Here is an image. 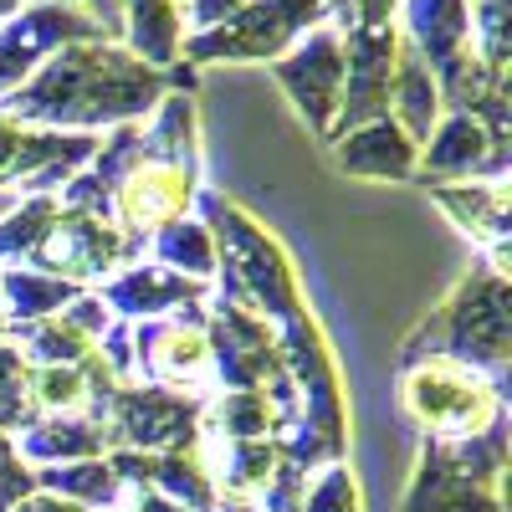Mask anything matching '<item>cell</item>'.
Wrapping results in <instances>:
<instances>
[{"instance_id":"ffe728a7","label":"cell","mask_w":512,"mask_h":512,"mask_svg":"<svg viewBox=\"0 0 512 512\" xmlns=\"http://www.w3.org/2000/svg\"><path fill=\"white\" fill-rule=\"evenodd\" d=\"M431 195L456 216V226L466 236H477L482 246H492L497 272H507V180H466V185H431Z\"/></svg>"},{"instance_id":"d6a6232c","label":"cell","mask_w":512,"mask_h":512,"mask_svg":"<svg viewBox=\"0 0 512 512\" xmlns=\"http://www.w3.org/2000/svg\"><path fill=\"white\" fill-rule=\"evenodd\" d=\"M77 16H88L93 26H103L108 41H123V0H62Z\"/></svg>"},{"instance_id":"f1b7e54d","label":"cell","mask_w":512,"mask_h":512,"mask_svg":"<svg viewBox=\"0 0 512 512\" xmlns=\"http://www.w3.org/2000/svg\"><path fill=\"white\" fill-rule=\"evenodd\" d=\"M11 338H16V354L26 359V364H82L93 354V344L82 338L62 313L57 318H36V323H21V328H11Z\"/></svg>"},{"instance_id":"52a82bcc","label":"cell","mask_w":512,"mask_h":512,"mask_svg":"<svg viewBox=\"0 0 512 512\" xmlns=\"http://www.w3.org/2000/svg\"><path fill=\"white\" fill-rule=\"evenodd\" d=\"M134 374H144V384H154V390H175L190 400L216 395L210 338H205V318L195 313V303L134 328Z\"/></svg>"},{"instance_id":"e575fe53","label":"cell","mask_w":512,"mask_h":512,"mask_svg":"<svg viewBox=\"0 0 512 512\" xmlns=\"http://www.w3.org/2000/svg\"><path fill=\"white\" fill-rule=\"evenodd\" d=\"M11 512H82L77 502H62V497H52V492H31V497H21Z\"/></svg>"},{"instance_id":"277c9868","label":"cell","mask_w":512,"mask_h":512,"mask_svg":"<svg viewBox=\"0 0 512 512\" xmlns=\"http://www.w3.org/2000/svg\"><path fill=\"white\" fill-rule=\"evenodd\" d=\"M507 420L466 441L425 436L400 512H502Z\"/></svg>"},{"instance_id":"3957f363","label":"cell","mask_w":512,"mask_h":512,"mask_svg":"<svg viewBox=\"0 0 512 512\" xmlns=\"http://www.w3.org/2000/svg\"><path fill=\"white\" fill-rule=\"evenodd\" d=\"M200 210L210 216V241H216V267H226L221 277V303L246 308L256 318H277L287 323L292 313H303V297H297V277L287 251L256 226L246 210L216 190L200 195Z\"/></svg>"},{"instance_id":"ac0fdd59","label":"cell","mask_w":512,"mask_h":512,"mask_svg":"<svg viewBox=\"0 0 512 512\" xmlns=\"http://www.w3.org/2000/svg\"><path fill=\"white\" fill-rule=\"evenodd\" d=\"M195 461L205 466L210 487H216V497H236V502H251L262 497L272 466H277V451L272 441H216V436H200L195 446Z\"/></svg>"},{"instance_id":"d6986e66","label":"cell","mask_w":512,"mask_h":512,"mask_svg":"<svg viewBox=\"0 0 512 512\" xmlns=\"http://www.w3.org/2000/svg\"><path fill=\"white\" fill-rule=\"evenodd\" d=\"M16 456L31 466H67V461H88L108 451L103 425H93L88 415H36L26 431L11 436Z\"/></svg>"},{"instance_id":"f546056e","label":"cell","mask_w":512,"mask_h":512,"mask_svg":"<svg viewBox=\"0 0 512 512\" xmlns=\"http://www.w3.org/2000/svg\"><path fill=\"white\" fill-rule=\"evenodd\" d=\"M303 512H364V497H359V482L349 472V461H333L308 482L303 492Z\"/></svg>"},{"instance_id":"e0dca14e","label":"cell","mask_w":512,"mask_h":512,"mask_svg":"<svg viewBox=\"0 0 512 512\" xmlns=\"http://www.w3.org/2000/svg\"><path fill=\"white\" fill-rule=\"evenodd\" d=\"M333 159L344 175H364V180H410L420 149L400 134L395 118H374L364 128H349V134L328 139Z\"/></svg>"},{"instance_id":"8fae6325","label":"cell","mask_w":512,"mask_h":512,"mask_svg":"<svg viewBox=\"0 0 512 512\" xmlns=\"http://www.w3.org/2000/svg\"><path fill=\"white\" fill-rule=\"evenodd\" d=\"M98 36H103V26L77 16L62 0H36V6L6 16L0 21V98H11L52 52L72 47V41H98Z\"/></svg>"},{"instance_id":"f35d334b","label":"cell","mask_w":512,"mask_h":512,"mask_svg":"<svg viewBox=\"0 0 512 512\" xmlns=\"http://www.w3.org/2000/svg\"><path fill=\"white\" fill-rule=\"evenodd\" d=\"M0 333H6V318H0Z\"/></svg>"},{"instance_id":"484cf974","label":"cell","mask_w":512,"mask_h":512,"mask_svg":"<svg viewBox=\"0 0 512 512\" xmlns=\"http://www.w3.org/2000/svg\"><path fill=\"white\" fill-rule=\"evenodd\" d=\"M497 88H507V77L492 72V67L477 57L472 41H466L461 52H451V57L436 67V93H441V103H446L451 113H472V118H477V108H482Z\"/></svg>"},{"instance_id":"9c48e42d","label":"cell","mask_w":512,"mask_h":512,"mask_svg":"<svg viewBox=\"0 0 512 512\" xmlns=\"http://www.w3.org/2000/svg\"><path fill=\"white\" fill-rule=\"evenodd\" d=\"M139 251H144V241L123 236L113 221L77 216V210H57L52 231L41 236V246L31 251L26 267L47 272V277H62V282H77V287H88V282H103L113 267H128Z\"/></svg>"},{"instance_id":"74e56055","label":"cell","mask_w":512,"mask_h":512,"mask_svg":"<svg viewBox=\"0 0 512 512\" xmlns=\"http://www.w3.org/2000/svg\"><path fill=\"white\" fill-rule=\"evenodd\" d=\"M11 205H16V195H11V190H0V216H6Z\"/></svg>"},{"instance_id":"ab89813d","label":"cell","mask_w":512,"mask_h":512,"mask_svg":"<svg viewBox=\"0 0 512 512\" xmlns=\"http://www.w3.org/2000/svg\"><path fill=\"white\" fill-rule=\"evenodd\" d=\"M108 512H118V507H108Z\"/></svg>"},{"instance_id":"44dd1931","label":"cell","mask_w":512,"mask_h":512,"mask_svg":"<svg viewBox=\"0 0 512 512\" xmlns=\"http://www.w3.org/2000/svg\"><path fill=\"white\" fill-rule=\"evenodd\" d=\"M390 103H395L400 134L420 149L425 139H431V128L441 123V93H436L431 62H425L405 36H400V52H395V88H390Z\"/></svg>"},{"instance_id":"7c38bea8","label":"cell","mask_w":512,"mask_h":512,"mask_svg":"<svg viewBox=\"0 0 512 512\" xmlns=\"http://www.w3.org/2000/svg\"><path fill=\"white\" fill-rule=\"evenodd\" d=\"M195 200V164H169V159H139L113 190L108 221L134 236L149 241L154 231H164L169 221H185V210Z\"/></svg>"},{"instance_id":"4316f807","label":"cell","mask_w":512,"mask_h":512,"mask_svg":"<svg viewBox=\"0 0 512 512\" xmlns=\"http://www.w3.org/2000/svg\"><path fill=\"white\" fill-rule=\"evenodd\" d=\"M144 134V159H169V164H195V103L185 93H164L149 123H139Z\"/></svg>"},{"instance_id":"ba28073f","label":"cell","mask_w":512,"mask_h":512,"mask_svg":"<svg viewBox=\"0 0 512 512\" xmlns=\"http://www.w3.org/2000/svg\"><path fill=\"white\" fill-rule=\"evenodd\" d=\"M108 451H190L200 441V400L175 395V390H154V384H123L108 405L103 420Z\"/></svg>"},{"instance_id":"83f0119b","label":"cell","mask_w":512,"mask_h":512,"mask_svg":"<svg viewBox=\"0 0 512 512\" xmlns=\"http://www.w3.org/2000/svg\"><path fill=\"white\" fill-rule=\"evenodd\" d=\"M144 246H154L159 267L180 272L190 282H210L221 267H216V241H210V231L200 221H169L164 231H154Z\"/></svg>"},{"instance_id":"8d00e7d4","label":"cell","mask_w":512,"mask_h":512,"mask_svg":"<svg viewBox=\"0 0 512 512\" xmlns=\"http://www.w3.org/2000/svg\"><path fill=\"white\" fill-rule=\"evenodd\" d=\"M21 6H26V0H0V21H6V16H16Z\"/></svg>"},{"instance_id":"4dcf8cb0","label":"cell","mask_w":512,"mask_h":512,"mask_svg":"<svg viewBox=\"0 0 512 512\" xmlns=\"http://www.w3.org/2000/svg\"><path fill=\"white\" fill-rule=\"evenodd\" d=\"M36 492V477H31V466L16 456L11 436H0V512H11L21 497Z\"/></svg>"},{"instance_id":"7402d4cb","label":"cell","mask_w":512,"mask_h":512,"mask_svg":"<svg viewBox=\"0 0 512 512\" xmlns=\"http://www.w3.org/2000/svg\"><path fill=\"white\" fill-rule=\"evenodd\" d=\"M410 47L431 62V72L472 41V0H405V31Z\"/></svg>"},{"instance_id":"8992f818","label":"cell","mask_w":512,"mask_h":512,"mask_svg":"<svg viewBox=\"0 0 512 512\" xmlns=\"http://www.w3.org/2000/svg\"><path fill=\"white\" fill-rule=\"evenodd\" d=\"M400 410L431 441H466L502 425V390L446 354L400 364Z\"/></svg>"},{"instance_id":"1f68e13d","label":"cell","mask_w":512,"mask_h":512,"mask_svg":"<svg viewBox=\"0 0 512 512\" xmlns=\"http://www.w3.org/2000/svg\"><path fill=\"white\" fill-rule=\"evenodd\" d=\"M246 6L251 0H180V16H190V36H195V31H210V26L231 21Z\"/></svg>"},{"instance_id":"5bb4252c","label":"cell","mask_w":512,"mask_h":512,"mask_svg":"<svg viewBox=\"0 0 512 512\" xmlns=\"http://www.w3.org/2000/svg\"><path fill=\"white\" fill-rule=\"evenodd\" d=\"M415 169L425 185H446V180H507V149L492 144L482 118L472 113H446L431 139L420 144Z\"/></svg>"},{"instance_id":"6da1fadb","label":"cell","mask_w":512,"mask_h":512,"mask_svg":"<svg viewBox=\"0 0 512 512\" xmlns=\"http://www.w3.org/2000/svg\"><path fill=\"white\" fill-rule=\"evenodd\" d=\"M169 72L139 62L123 41H72L52 52L0 103L16 123H47L57 134H93L103 123H134L159 108Z\"/></svg>"},{"instance_id":"7a4b0ae2","label":"cell","mask_w":512,"mask_h":512,"mask_svg":"<svg viewBox=\"0 0 512 512\" xmlns=\"http://www.w3.org/2000/svg\"><path fill=\"white\" fill-rule=\"evenodd\" d=\"M507 272L497 267H477L472 277H461V287L446 303L420 323V333L405 344L400 364H415L425 354H446L466 369L487 374L497 390L507 395Z\"/></svg>"},{"instance_id":"cb8c5ba5","label":"cell","mask_w":512,"mask_h":512,"mask_svg":"<svg viewBox=\"0 0 512 512\" xmlns=\"http://www.w3.org/2000/svg\"><path fill=\"white\" fill-rule=\"evenodd\" d=\"M36 492H52L62 502H77L82 512H108L128 497V487L118 482V472L108 466V456H88V461H67V466H36Z\"/></svg>"},{"instance_id":"836d02e7","label":"cell","mask_w":512,"mask_h":512,"mask_svg":"<svg viewBox=\"0 0 512 512\" xmlns=\"http://www.w3.org/2000/svg\"><path fill=\"white\" fill-rule=\"evenodd\" d=\"M395 6L400 0H349V16H354V26H390Z\"/></svg>"},{"instance_id":"5b68a950","label":"cell","mask_w":512,"mask_h":512,"mask_svg":"<svg viewBox=\"0 0 512 512\" xmlns=\"http://www.w3.org/2000/svg\"><path fill=\"white\" fill-rule=\"evenodd\" d=\"M313 26L349 31V0H251L231 21L180 36V47L190 62H272L292 52Z\"/></svg>"},{"instance_id":"d4e9b609","label":"cell","mask_w":512,"mask_h":512,"mask_svg":"<svg viewBox=\"0 0 512 512\" xmlns=\"http://www.w3.org/2000/svg\"><path fill=\"white\" fill-rule=\"evenodd\" d=\"M272 431V410L262 390H226L200 400V436L216 441H262Z\"/></svg>"},{"instance_id":"9a60e30c","label":"cell","mask_w":512,"mask_h":512,"mask_svg":"<svg viewBox=\"0 0 512 512\" xmlns=\"http://www.w3.org/2000/svg\"><path fill=\"white\" fill-rule=\"evenodd\" d=\"M205 338H210L216 384H226V390H256V384H267V374H277V338H272L267 318L216 303V318H210Z\"/></svg>"},{"instance_id":"30bf717a","label":"cell","mask_w":512,"mask_h":512,"mask_svg":"<svg viewBox=\"0 0 512 512\" xmlns=\"http://www.w3.org/2000/svg\"><path fill=\"white\" fill-rule=\"evenodd\" d=\"M395 26H349L344 31V88H338V118L328 139L364 128L374 118H390V88H395Z\"/></svg>"},{"instance_id":"d590c367","label":"cell","mask_w":512,"mask_h":512,"mask_svg":"<svg viewBox=\"0 0 512 512\" xmlns=\"http://www.w3.org/2000/svg\"><path fill=\"white\" fill-rule=\"evenodd\" d=\"M210 512H256V502H236V497H216Z\"/></svg>"},{"instance_id":"2e32d148","label":"cell","mask_w":512,"mask_h":512,"mask_svg":"<svg viewBox=\"0 0 512 512\" xmlns=\"http://www.w3.org/2000/svg\"><path fill=\"white\" fill-rule=\"evenodd\" d=\"M210 292V282H190L180 272H169L159 262H128L118 277H108L98 287V303L123 313V318H164V313H175V308H190L200 303V297Z\"/></svg>"},{"instance_id":"603a6c76","label":"cell","mask_w":512,"mask_h":512,"mask_svg":"<svg viewBox=\"0 0 512 512\" xmlns=\"http://www.w3.org/2000/svg\"><path fill=\"white\" fill-rule=\"evenodd\" d=\"M82 292L88 287L47 277L36 267H0V318H6V328H21V323H36V318H57L67 303H77Z\"/></svg>"},{"instance_id":"4fadbf2b","label":"cell","mask_w":512,"mask_h":512,"mask_svg":"<svg viewBox=\"0 0 512 512\" xmlns=\"http://www.w3.org/2000/svg\"><path fill=\"white\" fill-rule=\"evenodd\" d=\"M272 77L282 82V93L297 103V113L313 123V134L328 144V128L338 118V88H344V31L338 26H313L292 52H282Z\"/></svg>"}]
</instances>
